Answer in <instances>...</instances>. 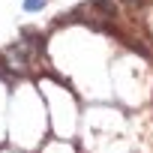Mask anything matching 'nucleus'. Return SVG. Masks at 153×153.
Listing matches in <instances>:
<instances>
[{
  "mask_svg": "<svg viewBox=\"0 0 153 153\" xmlns=\"http://www.w3.org/2000/svg\"><path fill=\"white\" fill-rule=\"evenodd\" d=\"M45 3H48V0H24V9H27V12H39Z\"/></svg>",
  "mask_w": 153,
  "mask_h": 153,
  "instance_id": "obj_1",
  "label": "nucleus"
}]
</instances>
